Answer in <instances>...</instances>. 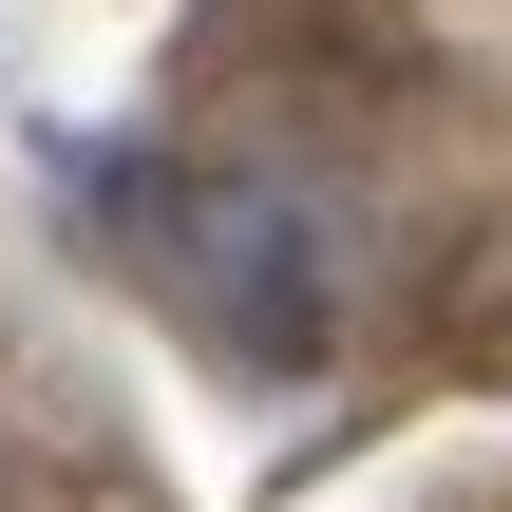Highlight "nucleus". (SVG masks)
I'll list each match as a JSON object with an SVG mask.
<instances>
[{
  "mask_svg": "<svg viewBox=\"0 0 512 512\" xmlns=\"http://www.w3.org/2000/svg\"><path fill=\"white\" fill-rule=\"evenodd\" d=\"M190 266H209V304H228L266 361H304V342H323V247H304V209H285V190H209V209H190Z\"/></svg>",
  "mask_w": 512,
  "mask_h": 512,
  "instance_id": "nucleus-1",
  "label": "nucleus"
}]
</instances>
